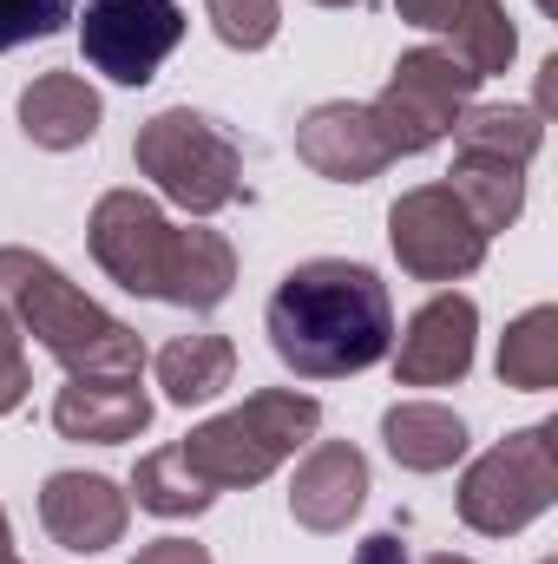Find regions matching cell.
Returning a JSON list of instances; mask_svg holds the SVG:
<instances>
[{
  "mask_svg": "<svg viewBox=\"0 0 558 564\" xmlns=\"http://www.w3.org/2000/svg\"><path fill=\"white\" fill-rule=\"evenodd\" d=\"M315 7H355V0H315Z\"/></svg>",
  "mask_w": 558,
  "mask_h": 564,
  "instance_id": "1f68e13d",
  "label": "cell"
},
{
  "mask_svg": "<svg viewBox=\"0 0 558 564\" xmlns=\"http://www.w3.org/2000/svg\"><path fill=\"white\" fill-rule=\"evenodd\" d=\"M132 499L151 519H197V512H211L217 492L197 479V466L184 459V446H158V453H144L139 473H132Z\"/></svg>",
  "mask_w": 558,
  "mask_h": 564,
  "instance_id": "7402d4cb",
  "label": "cell"
},
{
  "mask_svg": "<svg viewBox=\"0 0 558 564\" xmlns=\"http://www.w3.org/2000/svg\"><path fill=\"white\" fill-rule=\"evenodd\" d=\"M388 243H395V263L415 282H460L486 263L493 237L466 217V204L447 184H415L388 210Z\"/></svg>",
  "mask_w": 558,
  "mask_h": 564,
  "instance_id": "52a82bcc",
  "label": "cell"
},
{
  "mask_svg": "<svg viewBox=\"0 0 558 564\" xmlns=\"http://www.w3.org/2000/svg\"><path fill=\"white\" fill-rule=\"evenodd\" d=\"M132 564H211L204 545H191V539H151Z\"/></svg>",
  "mask_w": 558,
  "mask_h": 564,
  "instance_id": "83f0119b",
  "label": "cell"
},
{
  "mask_svg": "<svg viewBox=\"0 0 558 564\" xmlns=\"http://www.w3.org/2000/svg\"><path fill=\"white\" fill-rule=\"evenodd\" d=\"M473 335H480V308L473 295H433L408 315V328L395 335V381L401 388H453L473 368Z\"/></svg>",
  "mask_w": 558,
  "mask_h": 564,
  "instance_id": "30bf717a",
  "label": "cell"
},
{
  "mask_svg": "<svg viewBox=\"0 0 558 564\" xmlns=\"http://www.w3.org/2000/svg\"><path fill=\"white\" fill-rule=\"evenodd\" d=\"M473 86L480 79L447 46H415V53L395 59L388 86H382V99L368 112H375V126H382L395 158H420L460 126V112L473 106Z\"/></svg>",
  "mask_w": 558,
  "mask_h": 564,
  "instance_id": "8992f818",
  "label": "cell"
},
{
  "mask_svg": "<svg viewBox=\"0 0 558 564\" xmlns=\"http://www.w3.org/2000/svg\"><path fill=\"white\" fill-rule=\"evenodd\" d=\"M204 13H211L217 40L237 53H264L282 26V0H204Z\"/></svg>",
  "mask_w": 558,
  "mask_h": 564,
  "instance_id": "cb8c5ba5",
  "label": "cell"
},
{
  "mask_svg": "<svg viewBox=\"0 0 558 564\" xmlns=\"http://www.w3.org/2000/svg\"><path fill=\"white\" fill-rule=\"evenodd\" d=\"M447 33H453L447 53H453L473 79H500V73L513 66V53H519V26H513L506 0H473Z\"/></svg>",
  "mask_w": 558,
  "mask_h": 564,
  "instance_id": "603a6c76",
  "label": "cell"
},
{
  "mask_svg": "<svg viewBox=\"0 0 558 564\" xmlns=\"http://www.w3.org/2000/svg\"><path fill=\"white\" fill-rule=\"evenodd\" d=\"M0 308L33 335L66 375H144V341L119 315H106L86 289H73L60 263L7 243L0 250Z\"/></svg>",
  "mask_w": 558,
  "mask_h": 564,
  "instance_id": "7a4b0ae2",
  "label": "cell"
},
{
  "mask_svg": "<svg viewBox=\"0 0 558 564\" xmlns=\"http://www.w3.org/2000/svg\"><path fill=\"white\" fill-rule=\"evenodd\" d=\"M132 164L184 217H217L224 204L244 197V151H237V139L217 119L191 112V106H164L158 119H144L139 139H132Z\"/></svg>",
  "mask_w": 558,
  "mask_h": 564,
  "instance_id": "277c9868",
  "label": "cell"
},
{
  "mask_svg": "<svg viewBox=\"0 0 558 564\" xmlns=\"http://www.w3.org/2000/svg\"><path fill=\"white\" fill-rule=\"evenodd\" d=\"M86 243H93V263L119 289L164 302V282H171V263H178V224L144 191H106L93 204Z\"/></svg>",
  "mask_w": 558,
  "mask_h": 564,
  "instance_id": "9c48e42d",
  "label": "cell"
},
{
  "mask_svg": "<svg viewBox=\"0 0 558 564\" xmlns=\"http://www.w3.org/2000/svg\"><path fill=\"white\" fill-rule=\"evenodd\" d=\"M33 394V375H26V348H20V322L0 308V414H13L20 401Z\"/></svg>",
  "mask_w": 558,
  "mask_h": 564,
  "instance_id": "484cf974",
  "label": "cell"
},
{
  "mask_svg": "<svg viewBox=\"0 0 558 564\" xmlns=\"http://www.w3.org/2000/svg\"><path fill=\"white\" fill-rule=\"evenodd\" d=\"M447 191L466 204V217H473L486 237L513 230L519 210H526V171H519V164H500V158H453Z\"/></svg>",
  "mask_w": 558,
  "mask_h": 564,
  "instance_id": "ffe728a7",
  "label": "cell"
},
{
  "mask_svg": "<svg viewBox=\"0 0 558 564\" xmlns=\"http://www.w3.org/2000/svg\"><path fill=\"white\" fill-rule=\"evenodd\" d=\"M355 564H408V545H401L395 532H375V539H362Z\"/></svg>",
  "mask_w": 558,
  "mask_h": 564,
  "instance_id": "f1b7e54d",
  "label": "cell"
},
{
  "mask_svg": "<svg viewBox=\"0 0 558 564\" xmlns=\"http://www.w3.org/2000/svg\"><path fill=\"white\" fill-rule=\"evenodd\" d=\"M60 440H93V446H126L151 426V394L139 375H73L53 401Z\"/></svg>",
  "mask_w": 558,
  "mask_h": 564,
  "instance_id": "5bb4252c",
  "label": "cell"
},
{
  "mask_svg": "<svg viewBox=\"0 0 558 564\" xmlns=\"http://www.w3.org/2000/svg\"><path fill=\"white\" fill-rule=\"evenodd\" d=\"M500 388H519V394L558 388V308L552 302L526 308V315L500 335Z\"/></svg>",
  "mask_w": 558,
  "mask_h": 564,
  "instance_id": "44dd1931",
  "label": "cell"
},
{
  "mask_svg": "<svg viewBox=\"0 0 558 564\" xmlns=\"http://www.w3.org/2000/svg\"><path fill=\"white\" fill-rule=\"evenodd\" d=\"M382 440L408 473H447L453 459H466V421L440 401H395L382 414Z\"/></svg>",
  "mask_w": 558,
  "mask_h": 564,
  "instance_id": "2e32d148",
  "label": "cell"
},
{
  "mask_svg": "<svg viewBox=\"0 0 558 564\" xmlns=\"http://www.w3.org/2000/svg\"><path fill=\"white\" fill-rule=\"evenodd\" d=\"M368 506V459L348 440H315L289 479V519L302 532H348V519Z\"/></svg>",
  "mask_w": 558,
  "mask_h": 564,
  "instance_id": "4fadbf2b",
  "label": "cell"
},
{
  "mask_svg": "<svg viewBox=\"0 0 558 564\" xmlns=\"http://www.w3.org/2000/svg\"><path fill=\"white\" fill-rule=\"evenodd\" d=\"M73 13H79V0H0V53H13L26 40L66 33Z\"/></svg>",
  "mask_w": 558,
  "mask_h": 564,
  "instance_id": "d4e9b609",
  "label": "cell"
},
{
  "mask_svg": "<svg viewBox=\"0 0 558 564\" xmlns=\"http://www.w3.org/2000/svg\"><path fill=\"white\" fill-rule=\"evenodd\" d=\"M79 20V53L93 73L112 86H151L158 66L184 40V7L178 0H86Z\"/></svg>",
  "mask_w": 558,
  "mask_h": 564,
  "instance_id": "ba28073f",
  "label": "cell"
},
{
  "mask_svg": "<svg viewBox=\"0 0 558 564\" xmlns=\"http://www.w3.org/2000/svg\"><path fill=\"white\" fill-rule=\"evenodd\" d=\"M539 7H546V13H552V7H558V0H539Z\"/></svg>",
  "mask_w": 558,
  "mask_h": 564,
  "instance_id": "836d02e7",
  "label": "cell"
},
{
  "mask_svg": "<svg viewBox=\"0 0 558 564\" xmlns=\"http://www.w3.org/2000/svg\"><path fill=\"white\" fill-rule=\"evenodd\" d=\"M99 93L79 79V73H40L26 93H20V132L40 144V151H79V144L99 139Z\"/></svg>",
  "mask_w": 558,
  "mask_h": 564,
  "instance_id": "9a60e30c",
  "label": "cell"
},
{
  "mask_svg": "<svg viewBox=\"0 0 558 564\" xmlns=\"http://www.w3.org/2000/svg\"><path fill=\"white\" fill-rule=\"evenodd\" d=\"M322 426V401L296 394V388H257L244 408L217 414V421L191 426L178 446L197 466V479L211 492H250L277 473L282 459H296Z\"/></svg>",
  "mask_w": 558,
  "mask_h": 564,
  "instance_id": "3957f363",
  "label": "cell"
},
{
  "mask_svg": "<svg viewBox=\"0 0 558 564\" xmlns=\"http://www.w3.org/2000/svg\"><path fill=\"white\" fill-rule=\"evenodd\" d=\"M230 289H237V250H230V237L224 230H204V224H184L178 230V263H171V282H164V302L204 315Z\"/></svg>",
  "mask_w": 558,
  "mask_h": 564,
  "instance_id": "ac0fdd59",
  "label": "cell"
},
{
  "mask_svg": "<svg viewBox=\"0 0 558 564\" xmlns=\"http://www.w3.org/2000/svg\"><path fill=\"white\" fill-rule=\"evenodd\" d=\"M395 7H401V20H408V26H420V33H447V26H453L473 0H395Z\"/></svg>",
  "mask_w": 558,
  "mask_h": 564,
  "instance_id": "4316f807",
  "label": "cell"
},
{
  "mask_svg": "<svg viewBox=\"0 0 558 564\" xmlns=\"http://www.w3.org/2000/svg\"><path fill=\"white\" fill-rule=\"evenodd\" d=\"M420 564H473V558H453V552H433V558H420Z\"/></svg>",
  "mask_w": 558,
  "mask_h": 564,
  "instance_id": "4dcf8cb0",
  "label": "cell"
},
{
  "mask_svg": "<svg viewBox=\"0 0 558 564\" xmlns=\"http://www.w3.org/2000/svg\"><path fill=\"white\" fill-rule=\"evenodd\" d=\"M40 525L60 552H112L132 525V492H119L106 473H46L40 486Z\"/></svg>",
  "mask_w": 558,
  "mask_h": 564,
  "instance_id": "8fae6325",
  "label": "cell"
},
{
  "mask_svg": "<svg viewBox=\"0 0 558 564\" xmlns=\"http://www.w3.org/2000/svg\"><path fill=\"white\" fill-rule=\"evenodd\" d=\"M558 499V421L519 426L460 473V525L480 539H513Z\"/></svg>",
  "mask_w": 558,
  "mask_h": 564,
  "instance_id": "5b68a950",
  "label": "cell"
},
{
  "mask_svg": "<svg viewBox=\"0 0 558 564\" xmlns=\"http://www.w3.org/2000/svg\"><path fill=\"white\" fill-rule=\"evenodd\" d=\"M158 388L164 401L178 408H197V401H217L230 381H237V341L230 335H178L158 348Z\"/></svg>",
  "mask_w": 558,
  "mask_h": 564,
  "instance_id": "e0dca14e",
  "label": "cell"
},
{
  "mask_svg": "<svg viewBox=\"0 0 558 564\" xmlns=\"http://www.w3.org/2000/svg\"><path fill=\"white\" fill-rule=\"evenodd\" d=\"M0 564H20V558H13V552H0Z\"/></svg>",
  "mask_w": 558,
  "mask_h": 564,
  "instance_id": "d6a6232c",
  "label": "cell"
},
{
  "mask_svg": "<svg viewBox=\"0 0 558 564\" xmlns=\"http://www.w3.org/2000/svg\"><path fill=\"white\" fill-rule=\"evenodd\" d=\"M0 552H13V525H7V512H0Z\"/></svg>",
  "mask_w": 558,
  "mask_h": 564,
  "instance_id": "f546056e",
  "label": "cell"
},
{
  "mask_svg": "<svg viewBox=\"0 0 558 564\" xmlns=\"http://www.w3.org/2000/svg\"><path fill=\"white\" fill-rule=\"evenodd\" d=\"M296 158H302L315 177H329V184H368V177H382V171L395 164V151L382 139L375 112L355 106V99H329V106L302 112V126H296Z\"/></svg>",
  "mask_w": 558,
  "mask_h": 564,
  "instance_id": "7c38bea8",
  "label": "cell"
},
{
  "mask_svg": "<svg viewBox=\"0 0 558 564\" xmlns=\"http://www.w3.org/2000/svg\"><path fill=\"white\" fill-rule=\"evenodd\" d=\"M546 564H558V558H546Z\"/></svg>",
  "mask_w": 558,
  "mask_h": 564,
  "instance_id": "e575fe53",
  "label": "cell"
},
{
  "mask_svg": "<svg viewBox=\"0 0 558 564\" xmlns=\"http://www.w3.org/2000/svg\"><path fill=\"white\" fill-rule=\"evenodd\" d=\"M447 139H453V158H500L526 171L546 144V119L533 106H466Z\"/></svg>",
  "mask_w": 558,
  "mask_h": 564,
  "instance_id": "d6986e66",
  "label": "cell"
},
{
  "mask_svg": "<svg viewBox=\"0 0 558 564\" xmlns=\"http://www.w3.org/2000/svg\"><path fill=\"white\" fill-rule=\"evenodd\" d=\"M270 348L296 381H342L362 375L375 361H388L395 348V295L368 263L348 257H315L296 263L277 282L270 308H264Z\"/></svg>",
  "mask_w": 558,
  "mask_h": 564,
  "instance_id": "6da1fadb",
  "label": "cell"
}]
</instances>
